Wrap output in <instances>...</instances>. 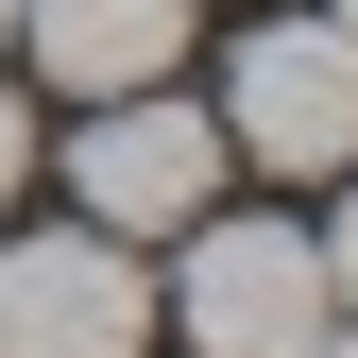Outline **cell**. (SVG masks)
I'll return each mask as SVG.
<instances>
[{
	"instance_id": "1",
	"label": "cell",
	"mask_w": 358,
	"mask_h": 358,
	"mask_svg": "<svg viewBox=\"0 0 358 358\" xmlns=\"http://www.w3.org/2000/svg\"><path fill=\"white\" fill-rule=\"evenodd\" d=\"M222 171H239V154H222V120L171 103V85H120V103L69 137V188H85L103 239H188V222L222 205Z\"/></svg>"
},
{
	"instance_id": "2",
	"label": "cell",
	"mask_w": 358,
	"mask_h": 358,
	"mask_svg": "<svg viewBox=\"0 0 358 358\" xmlns=\"http://www.w3.org/2000/svg\"><path fill=\"white\" fill-rule=\"evenodd\" d=\"M222 154L256 171H358V34L341 17H256L222 69Z\"/></svg>"
},
{
	"instance_id": "3",
	"label": "cell",
	"mask_w": 358,
	"mask_h": 358,
	"mask_svg": "<svg viewBox=\"0 0 358 358\" xmlns=\"http://www.w3.org/2000/svg\"><path fill=\"white\" fill-rule=\"evenodd\" d=\"M171 307H188V341H205V358H307V341L341 324L324 239H290V222H188Z\"/></svg>"
},
{
	"instance_id": "4",
	"label": "cell",
	"mask_w": 358,
	"mask_h": 358,
	"mask_svg": "<svg viewBox=\"0 0 358 358\" xmlns=\"http://www.w3.org/2000/svg\"><path fill=\"white\" fill-rule=\"evenodd\" d=\"M137 341H154V273H137V239L52 222V239L0 256V358H137Z\"/></svg>"
},
{
	"instance_id": "5",
	"label": "cell",
	"mask_w": 358,
	"mask_h": 358,
	"mask_svg": "<svg viewBox=\"0 0 358 358\" xmlns=\"http://www.w3.org/2000/svg\"><path fill=\"white\" fill-rule=\"evenodd\" d=\"M17 52L52 85H85V103H120V85H171L188 0H17Z\"/></svg>"
},
{
	"instance_id": "6",
	"label": "cell",
	"mask_w": 358,
	"mask_h": 358,
	"mask_svg": "<svg viewBox=\"0 0 358 358\" xmlns=\"http://www.w3.org/2000/svg\"><path fill=\"white\" fill-rule=\"evenodd\" d=\"M324 290H341V324H358V205L324 222Z\"/></svg>"
},
{
	"instance_id": "7",
	"label": "cell",
	"mask_w": 358,
	"mask_h": 358,
	"mask_svg": "<svg viewBox=\"0 0 358 358\" xmlns=\"http://www.w3.org/2000/svg\"><path fill=\"white\" fill-rule=\"evenodd\" d=\"M17 171H34V120H17V85H0V205H17Z\"/></svg>"
},
{
	"instance_id": "8",
	"label": "cell",
	"mask_w": 358,
	"mask_h": 358,
	"mask_svg": "<svg viewBox=\"0 0 358 358\" xmlns=\"http://www.w3.org/2000/svg\"><path fill=\"white\" fill-rule=\"evenodd\" d=\"M307 358H358V324H324V341H307Z\"/></svg>"
},
{
	"instance_id": "9",
	"label": "cell",
	"mask_w": 358,
	"mask_h": 358,
	"mask_svg": "<svg viewBox=\"0 0 358 358\" xmlns=\"http://www.w3.org/2000/svg\"><path fill=\"white\" fill-rule=\"evenodd\" d=\"M0 34H17V0H0Z\"/></svg>"
},
{
	"instance_id": "10",
	"label": "cell",
	"mask_w": 358,
	"mask_h": 358,
	"mask_svg": "<svg viewBox=\"0 0 358 358\" xmlns=\"http://www.w3.org/2000/svg\"><path fill=\"white\" fill-rule=\"evenodd\" d=\"M341 34H358V0H341Z\"/></svg>"
}]
</instances>
